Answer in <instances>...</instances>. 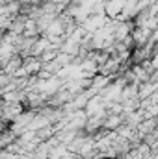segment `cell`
<instances>
[{"label": "cell", "instance_id": "cell-1", "mask_svg": "<svg viewBox=\"0 0 158 159\" xmlns=\"http://www.w3.org/2000/svg\"><path fill=\"white\" fill-rule=\"evenodd\" d=\"M2 63H4V59H2V57H0V67H2Z\"/></svg>", "mask_w": 158, "mask_h": 159}]
</instances>
